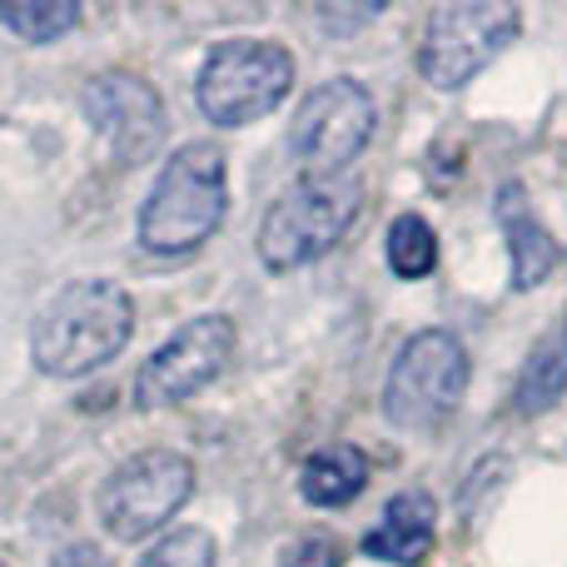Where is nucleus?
Masks as SVG:
<instances>
[{
  "instance_id": "nucleus-19",
  "label": "nucleus",
  "mask_w": 567,
  "mask_h": 567,
  "mask_svg": "<svg viewBox=\"0 0 567 567\" xmlns=\"http://www.w3.org/2000/svg\"><path fill=\"white\" fill-rule=\"evenodd\" d=\"M55 567H110V563L100 558V548H90V543H75V548L60 553Z\"/></svg>"
},
{
  "instance_id": "nucleus-17",
  "label": "nucleus",
  "mask_w": 567,
  "mask_h": 567,
  "mask_svg": "<svg viewBox=\"0 0 567 567\" xmlns=\"http://www.w3.org/2000/svg\"><path fill=\"white\" fill-rule=\"evenodd\" d=\"M215 558H219L215 533L179 528V533H165V538L140 558V567H215Z\"/></svg>"
},
{
  "instance_id": "nucleus-7",
  "label": "nucleus",
  "mask_w": 567,
  "mask_h": 567,
  "mask_svg": "<svg viewBox=\"0 0 567 567\" xmlns=\"http://www.w3.org/2000/svg\"><path fill=\"white\" fill-rule=\"evenodd\" d=\"M468 389V353L449 329H423L399 349L383 389V413L399 429H429Z\"/></svg>"
},
{
  "instance_id": "nucleus-14",
  "label": "nucleus",
  "mask_w": 567,
  "mask_h": 567,
  "mask_svg": "<svg viewBox=\"0 0 567 567\" xmlns=\"http://www.w3.org/2000/svg\"><path fill=\"white\" fill-rule=\"evenodd\" d=\"M563 393H567V319L528 353V363L518 373V389H513V409L523 419H533V413L553 409Z\"/></svg>"
},
{
  "instance_id": "nucleus-9",
  "label": "nucleus",
  "mask_w": 567,
  "mask_h": 567,
  "mask_svg": "<svg viewBox=\"0 0 567 567\" xmlns=\"http://www.w3.org/2000/svg\"><path fill=\"white\" fill-rule=\"evenodd\" d=\"M229 353H235V323L225 313H199L140 363L135 399L145 409H169V403L195 399L209 379H219Z\"/></svg>"
},
{
  "instance_id": "nucleus-3",
  "label": "nucleus",
  "mask_w": 567,
  "mask_h": 567,
  "mask_svg": "<svg viewBox=\"0 0 567 567\" xmlns=\"http://www.w3.org/2000/svg\"><path fill=\"white\" fill-rule=\"evenodd\" d=\"M353 219H359V185L353 179L339 175L299 179L269 205L265 225H259V259L275 275L313 265L349 235Z\"/></svg>"
},
{
  "instance_id": "nucleus-11",
  "label": "nucleus",
  "mask_w": 567,
  "mask_h": 567,
  "mask_svg": "<svg viewBox=\"0 0 567 567\" xmlns=\"http://www.w3.org/2000/svg\"><path fill=\"white\" fill-rule=\"evenodd\" d=\"M433 528H439V508H433V498L419 493V488H409V493H399V498H389L379 528L363 538V553H369V558H383V563L413 567V563H423V553L433 548Z\"/></svg>"
},
{
  "instance_id": "nucleus-8",
  "label": "nucleus",
  "mask_w": 567,
  "mask_h": 567,
  "mask_svg": "<svg viewBox=\"0 0 567 567\" xmlns=\"http://www.w3.org/2000/svg\"><path fill=\"white\" fill-rule=\"evenodd\" d=\"M373 120H379V110H373V95L359 80H323L319 90L303 95L289 130V145L309 169L339 175L373 140Z\"/></svg>"
},
{
  "instance_id": "nucleus-10",
  "label": "nucleus",
  "mask_w": 567,
  "mask_h": 567,
  "mask_svg": "<svg viewBox=\"0 0 567 567\" xmlns=\"http://www.w3.org/2000/svg\"><path fill=\"white\" fill-rule=\"evenodd\" d=\"M80 105H85V120L95 125V135H105L120 159H145L165 135L159 95L140 75H125V70L95 75L80 90Z\"/></svg>"
},
{
  "instance_id": "nucleus-16",
  "label": "nucleus",
  "mask_w": 567,
  "mask_h": 567,
  "mask_svg": "<svg viewBox=\"0 0 567 567\" xmlns=\"http://www.w3.org/2000/svg\"><path fill=\"white\" fill-rule=\"evenodd\" d=\"M439 265V239H433V225L419 215H399L389 229V269L399 279H423Z\"/></svg>"
},
{
  "instance_id": "nucleus-2",
  "label": "nucleus",
  "mask_w": 567,
  "mask_h": 567,
  "mask_svg": "<svg viewBox=\"0 0 567 567\" xmlns=\"http://www.w3.org/2000/svg\"><path fill=\"white\" fill-rule=\"evenodd\" d=\"M219 225H225V155L209 140L179 145L140 209V245L155 255H189L215 239Z\"/></svg>"
},
{
  "instance_id": "nucleus-13",
  "label": "nucleus",
  "mask_w": 567,
  "mask_h": 567,
  "mask_svg": "<svg viewBox=\"0 0 567 567\" xmlns=\"http://www.w3.org/2000/svg\"><path fill=\"white\" fill-rule=\"evenodd\" d=\"M369 483V458L353 443H329L299 468V493L313 508H343L353 503Z\"/></svg>"
},
{
  "instance_id": "nucleus-4",
  "label": "nucleus",
  "mask_w": 567,
  "mask_h": 567,
  "mask_svg": "<svg viewBox=\"0 0 567 567\" xmlns=\"http://www.w3.org/2000/svg\"><path fill=\"white\" fill-rule=\"evenodd\" d=\"M293 90V55L275 40H225L199 70V110L215 125L239 130L269 115Z\"/></svg>"
},
{
  "instance_id": "nucleus-18",
  "label": "nucleus",
  "mask_w": 567,
  "mask_h": 567,
  "mask_svg": "<svg viewBox=\"0 0 567 567\" xmlns=\"http://www.w3.org/2000/svg\"><path fill=\"white\" fill-rule=\"evenodd\" d=\"M339 563H343V548L329 533H303V538H293L284 548V567H339Z\"/></svg>"
},
{
  "instance_id": "nucleus-12",
  "label": "nucleus",
  "mask_w": 567,
  "mask_h": 567,
  "mask_svg": "<svg viewBox=\"0 0 567 567\" xmlns=\"http://www.w3.org/2000/svg\"><path fill=\"white\" fill-rule=\"evenodd\" d=\"M498 219H503L508 255H513V289H538V284L553 275V265H558V245H553V235L538 225V215L528 209L523 185H503Z\"/></svg>"
},
{
  "instance_id": "nucleus-1",
  "label": "nucleus",
  "mask_w": 567,
  "mask_h": 567,
  "mask_svg": "<svg viewBox=\"0 0 567 567\" xmlns=\"http://www.w3.org/2000/svg\"><path fill=\"white\" fill-rule=\"evenodd\" d=\"M135 303L110 279H80L40 309L30 333V359L50 379H80L110 363L130 343Z\"/></svg>"
},
{
  "instance_id": "nucleus-15",
  "label": "nucleus",
  "mask_w": 567,
  "mask_h": 567,
  "mask_svg": "<svg viewBox=\"0 0 567 567\" xmlns=\"http://www.w3.org/2000/svg\"><path fill=\"white\" fill-rule=\"evenodd\" d=\"M75 20H80L75 0H6V6H0V25L16 30V35L30 40V45L60 40Z\"/></svg>"
},
{
  "instance_id": "nucleus-6",
  "label": "nucleus",
  "mask_w": 567,
  "mask_h": 567,
  "mask_svg": "<svg viewBox=\"0 0 567 567\" xmlns=\"http://www.w3.org/2000/svg\"><path fill=\"white\" fill-rule=\"evenodd\" d=\"M195 493V463L175 449H145L125 458L100 488V523L110 538L140 543L159 533Z\"/></svg>"
},
{
  "instance_id": "nucleus-5",
  "label": "nucleus",
  "mask_w": 567,
  "mask_h": 567,
  "mask_svg": "<svg viewBox=\"0 0 567 567\" xmlns=\"http://www.w3.org/2000/svg\"><path fill=\"white\" fill-rule=\"evenodd\" d=\"M518 6L508 0H453L429 16L419 45V70L429 85L458 90L468 85L478 70H488L493 60L508 50V40L518 35Z\"/></svg>"
}]
</instances>
